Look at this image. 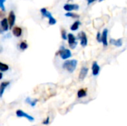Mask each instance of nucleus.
<instances>
[{
    "label": "nucleus",
    "mask_w": 127,
    "mask_h": 126,
    "mask_svg": "<svg viewBox=\"0 0 127 126\" xmlns=\"http://www.w3.org/2000/svg\"><path fill=\"white\" fill-rule=\"evenodd\" d=\"M1 26L2 29L4 31H7L8 30V22H7V19L4 18L1 21Z\"/></svg>",
    "instance_id": "obj_15"
},
{
    "label": "nucleus",
    "mask_w": 127,
    "mask_h": 126,
    "mask_svg": "<svg viewBox=\"0 0 127 126\" xmlns=\"http://www.w3.org/2000/svg\"><path fill=\"white\" fill-rule=\"evenodd\" d=\"M8 69H9V67L7 65L0 62V71H2V72L7 71H8Z\"/></svg>",
    "instance_id": "obj_19"
},
{
    "label": "nucleus",
    "mask_w": 127,
    "mask_h": 126,
    "mask_svg": "<svg viewBox=\"0 0 127 126\" xmlns=\"http://www.w3.org/2000/svg\"><path fill=\"white\" fill-rule=\"evenodd\" d=\"M49 123H50V118L48 117L45 120H43L42 124H43V125H48Z\"/></svg>",
    "instance_id": "obj_24"
},
{
    "label": "nucleus",
    "mask_w": 127,
    "mask_h": 126,
    "mask_svg": "<svg viewBox=\"0 0 127 126\" xmlns=\"http://www.w3.org/2000/svg\"><path fill=\"white\" fill-rule=\"evenodd\" d=\"M2 76H3V74H2V73H1V72H0V80L2 79Z\"/></svg>",
    "instance_id": "obj_27"
},
{
    "label": "nucleus",
    "mask_w": 127,
    "mask_h": 126,
    "mask_svg": "<svg viewBox=\"0 0 127 126\" xmlns=\"http://www.w3.org/2000/svg\"><path fill=\"white\" fill-rule=\"evenodd\" d=\"M25 102H27V103H28L31 106H32V107H34L36 105V103H37V102H38V100L37 99H35V100H31L30 97H28L26 100H25Z\"/></svg>",
    "instance_id": "obj_16"
},
{
    "label": "nucleus",
    "mask_w": 127,
    "mask_h": 126,
    "mask_svg": "<svg viewBox=\"0 0 127 126\" xmlns=\"http://www.w3.org/2000/svg\"><path fill=\"white\" fill-rule=\"evenodd\" d=\"M67 39H68V41L69 47L71 48H72V49H74L76 48L77 45V42H76L74 36L72 33H68L67 35Z\"/></svg>",
    "instance_id": "obj_5"
},
{
    "label": "nucleus",
    "mask_w": 127,
    "mask_h": 126,
    "mask_svg": "<svg viewBox=\"0 0 127 126\" xmlns=\"http://www.w3.org/2000/svg\"><path fill=\"white\" fill-rule=\"evenodd\" d=\"M96 0H87V1H88V4H92V3H93L94 1H95Z\"/></svg>",
    "instance_id": "obj_26"
},
{
    "label": "nucleus",
    "mask_w": 127,
    "mask_h": 126,
    "mask_svg": "<svg viewBox=\"0 0 127 126\" xmlns=\"http://www.w3.org/2000/svg\"><path fill=\"white\" fill-rule=\"evenodd\" d=\"M110 44L115 45L116 47H121L123 45L122 42V39H110Z\"/></svg>",
    "instance_id": "obj_13"
},
{
    "label": "nucleus",
    "mask_w": 127,
    "mask_h": 126,
    "mask_svg": "<svg viewBox=\"0 0 127 126\" xmlns=\"http://www.w3.org/2000/svg\"><path fill=\"white\" fill-rule=\"evenodd\" d=\"M88 71H89V69L88 68L86 67H83L80 70V74H79V79L80 80H83L86 76H87L88 74Z\"/></svg>",
    "instance_id": "obj_10"
},
{
    "label": "nucleus",
    "mask_w": 127,
    "mask_h": 126,
    "mask_svg": "<svg viewBox=\"0 0 127 126\" xmlns=\"http://www.w3.org/2000/svg\"><path fill=\"white\" fill-rule=\"evenodd\" d=\"M65 16H68V17H72V18H74V19H77L80 17V16L78 14H76V13H66L65 14Z\"/></svg>",
    "instance_id": "obj_20"
},
{
    "label": "nucleus",
    "mask_w": 127,
    "mask_h": 126,
    "mask_svg": "<svg viewBox=\"0 0 127 126\" xmlns=\"http://www.w3.org/2000/svg\"><path fill=\"white\" fill-rule=\"evenodd\" d=\"M64 10L66 11H71V10H77L79 9V5L77 4H66L63 7Z\"/></svg>",
    "instance_id": "obj_8"
},
{
    "label": "nucleus",
    "mask_w": 127,
    "mask_h": 126,
    "mask_svg": "<svg viewBox=\"0 0 127 126\" xmlns=\"http://www.w3.org/2000/svg\"><path fill=\"white\" fill-rule=\"evenodd\" d=\"M15 20H16V16L14 14L13 11H10L9 16H8V19H7V22L9 23V27L12 28L14 25L15 23Z\"/></svg>",
    "instance_id": "obj_7"
},
{
    "label": "nucleus",
    "mask_w": 127,
    "mask_h": 126,
    "mask_svg": "<svg viewBox=\"0 0 127 126\" xmlns=\"http://www.w3.org/2000/svg\"><path fill=\"white\" fill-rule=\"evenodd\" d=\"M40 11H41L42 15L44 17L48 18V24H49L50 25H54V24L57 23V20L52 16L51 13L49 11H48L46 8H42V9L40 10Z\"/></svg>",
    "instance_id": "obj_2"
},
{
    "label": "nucleus",
    "mask_w": 127,
    "mask_h": 126,
    "mask_svg": "<svg viewBox=\"0 0 127 126\" xmlns=\"http://www.w3.org/2000/svg\"><path fill=\"white\" fill-rule=\"evenodd\" d=\"M97 41L99 42H101V34H100V33H97Z\"/></svg>",
    "instance_id": "obj_25"
},
{
    "label": "nucleus",
    "mask_w": 127,
    "mask_h": 126,
    "mask_svg": "<svg viewBox=\"0 0 127 126\" xmlns=\"http://www.w3.org/2000/svg\"><path fill=\"white\" fill-rule=\"evenodd\" d=\"M80 25V21H76L74 22V24L71 26V30H73V31H75V30H77L78 28H79V26Z\"/></svg>",
    "instance_id": "obj_18"
},
{
    "label": "nucleus",
    "mask_w": 127,
    "mask_h": 126,
    "mask_svg": "<svg viewBox=\"0 0 127 126\" xmlns=\"http://www.w3.org/2000/svg\"><path fill=\"white\" fill-rule=\"evenodd\" d=\"M78 38L80 39V45H81V46L85 48L88 44V39H87L86 34L84 32H80L78 34Z\"/></svg>",
    "instance_id": "obj_6"
},
{
    "label": "nucleus",
    "mask_w": 127,
    "mask_h": 126,
    "mask_svg": "<svg viewBox=\"0 0 127 126\" xmlns=\"http://www.w3.org/2000/svg\"><path fill=\"white\" fill-rule=\"evenodd\" d=\"M107 36H108V30L104 29L102 35H101V42L103 44L104 46L108 45V40H107Z\"/></svg>",
    "instance_id": "obj_9"
},
{
    "label": "nucleus",
    "mask_w": 127,
    "mask_h": 126,
    "mask_svg": "<svg viewBox=\"0 0 127 126\" xmlns=\"http://www.w3.org/2000/svg\"><path fill=\"white\" fill-rule=\"evenodd\" d=\"M19 47H20V48H21L22 50H25V49H27V48H28V45H27V43H26L25 42H22L20 43Z\"/></svg>",
    "instance_id": "obj_21"
},
{
    "label": "nucleus",
    "mask_w": 127,
    "mask_h": 126,
    "mask_svg": "<svg viewBox=\"0 0 127 126\" xmlns=\"http://www.w3.org/2000/svg\"><path fill=\"white\" fill-rule=\"evenodd\" d=\"M61 36H62V38L64 40L67 39V34H66V31L65 30H62V31H61Z\"/></svg>",
    "instance_id": "obj_22"
},
{
    "label": "nucleus",
    "mask_w": 127,
    "mask_h": 126,
    "mask_svg": "<svg viewBox=\"0 0 127 126\" xmlns=\"http://www.w3.org/2000/svg\"><path fill=\"white\" fill-rule=\"evenodd\" d=\"M77 65V61L76 59H71V60H66L63 65V68L65 70H67L69 73H73Z\"/></svg>",
    "instance_id": "obj_1"
},
{
    "label": "nucleus",
    "mask_w": 127,
    "mask_h": 126,
    "mask_svg": "<svg viewBox=\"0 0 127 126\" xmlns=\"http://www.w3.org/2000/svg\"><path fill=\"white\" fill-rule=\"evenodd\" d=\"M16 117H25V118H26L28 121H30V122H33V120H34V118L32 117V116H31V115H29V114H26V113H25L23 111H22V110H17L16 111Z\"/></svg>",
    "instance_id": "obj_4"
},
{
    "label": "nucleus",
    "mask_w": 127,
    "mask_h": 126,
    "mask_svg": "<svg viewBox=\"0 0 127 126\" xmlns=\"http://www.w3.org/2000/svg\"><path fill=\"white\" fill-rule=\"evenodd\" d=\"M9 85H10V82H1V83L0 84V98L2 97L5 88H6Z\"/></svg>",
    "instance_id": "obj_12"
},
{
    "label": "nucleus",
    "mask_w": 127,
    "mask_h": 126,
    "mask_svg": "<svg viewBox=\"0 0 127 126\" xmlns=\"http://www.w3.org/2000/svg\"><path fill=\"white\" fill-rule=\"evenodd\" d=\"M103 1V0H99V1Z\"/></svg>",
    "instance_id": "obj_28"
},
{
    "label": "nucleus",
    "mask_w": 127,
    "mask_h": 126,
    "mask_svg": "<svg viewBox=\"0 0 127 126\" xmlns=\"http://www.w3.org/2000/svg\"><path fill=\"white\" fill-rule=\"evenodd\" d=\"M100 71V67L97 62H94L92 64V74L94 76H97L99 74Z\"/></svg>",
    "instance_id": "obj_11"
},
{
    "label": "nucleus",
    "mask_w": 127,
    "mask_h": 126,
    "mask_svg": "<svg viewBox=\"0 0 127 126\" xmlns=\"http://www.w3.org/2000/svg\"><path fill=\"white\" fill-rule=\"evenodd\" d=\"M5 1H6V0H0V8H1L3 11L5 10L4 6V3Z\"/></svg>",
    "instance_id": "obj_23"
},
{
    "label": "nucleus",
    "mask_w": 127,
    "mask_h": 126,
    "mask_svg": "<svg viewBox=\"0 0 127 126\" xmlns=\"http://www.w3.org/2000/svg\"><path fill=\"white\" fill-rule=\"evenodd\" d=\"M12 32H13V34L15 36H16V37H19V36L22 35V28H21V27H14L13 28Z\"/></svg>",
    "instance_id": "obj_14"
},
{
    "label": "nucleus",
    "mask_w": 127,
    "mask_h": 126,
    "mask_svg": "<svg viewBox=\"0 0 127 126\" xmlns=\"http://www.w3.org/2000/svg\"><path fill=\"white\" fill-rule=\"evenodd\" d=\"M59 53L61 56V58L63 59H68V58H70L71 56V52L70 51V50L65 48L63 46L60 48V50L59 51Z\"/></svg>",
    "instance_id": "obj_3"
},
{
    "label": "nucleus",
    "mask_w": 127,
    "mask_h": 126,
    "mask_svg": "<svg viewBox=\"0 0 127 126\" xmlns=\"http://www.w3.org/2000/svg\"><path fill=\"white\" fill-rule=\"evenodd\" d=\"M86 95H87V92H86V89H80L77 91V97L79 98L85 97H86Z\"/></svg>",
    "instance_id": "obj_17"
}]
</instances>
